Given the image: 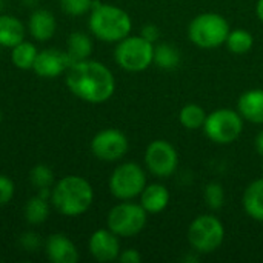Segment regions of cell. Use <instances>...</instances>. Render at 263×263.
<instances>
[{
  "mask_svg": "<svg viewBox=\"0 0 263 263\" xmlns=\"http://www.w3.org/2000/svg\"><path fill=\"white\" fill-rule=\"evenodd\" d=\"M66 86L79 99L88 103H103L116 91V79L111 69L96 60L74 62L66 69Z\"/></svg>",
  "mask_w": 263,
  "mask_h": 263,
  "instance_id": "1",
  "label": "cell"
},
{
  "mask_svg": "<svg viewBox=\"0 0 263 263\" xmlns=\"http://www.w3.org/2000/svg\"><path fill=\"white\" fill-rule=\"evenodd\" d=\"M94 200V191L88 180L80 176H65L51 190L54 208L66 217L85 214Z\"/></svg>",
  "mask_w": 263,
  "mask_h": 263,
  "instance_id": "2",
  "label": "cell"
},
{
  "mask_svg": "<svg viewBox=\"0 0 263 263\" xmlns=\"http://www.w3.org/2000/svg\"><path fill=\"white\" fill-rule=\"evenodd\" d=\"M133 28L131 17L126 11L109 3L94 2L89 15V29L102 42H120L129 35Z\"/></svg>",
  "mask_w": 263,
  "mask_h": 263,
  "instance_id": "3",
  "label": "cell"
},
{
  "mask_svg": "<svg viewBox=\"0 0 263 263\" xmlns=\"http://www.w3.org/2000/svg\"><path fill=\"white\" fill-rule=\"evenodd\" d=\"M230 31V25L223 15L217 12H203L191 20L188 26V37L196 46L213 49L227 42Z\"/></svg>",
  "mask_w": 263,
  "mask_h": 263,
  "instance_id": "4",
  "label": "cell"
},
{
  "mask_svg": "<svg viewBox=\"0 0 263 263\" xmlns=\"http://www.w3.org/2000/svg\"><path fill=\"white\" fill-rule=\"evenodd\" d=\"M114 59L125 71H145L154 62V43L148 42L142 35H126L117 42Z\"/></svg>",
  "mask_w": 263,
  "mask_h": 263,
  "instance_id": "5",
  "label": "cell"
},
{
  "mask_svg": "<svg viewBox=\"0 0 263 263\" xmlns=\"http://www.w3.org/2000/svg\"><path fill=\"white\" fill-rule=\"evenodd\" d=\"M225 239L223 223L211 214L196 217L188 228V242L191 248L202 254L214 253Z\"/></svg>",
  "mask_w": 263,
  "mask_h": 263,
  "instance_id": "6",
  "label": "cell"
},
{
  "mask_svg": "<svg viewBox=\"0 0 263 263\" xmlns=\"http://www.w3.org/2000/svg\"><path fill=\"white\" fill-rule=\"evenodd\" d=\"M206 137L219 145H230L239 139L243 131V117L239 111L220 108L206 116L203 125Z\"/></svg>",
  "mask_w": 263,
  "mask_h": 263,
  "instance_id": "7",
  "label": "cell"
},
{
  "mask_svg": "<svg viewBox=\"0 0 263 263\" xmlns=\"http://www.w3.org/2000/svg\"><path fill=\"white\" fill-rule=\"evenodd\" d=\"M146 216L148 213L140 203L125 200L111 208L106 217V225L119 237H133L145 228Z\"/></svg>",
  "mask_w": 263,
  "mask_h": 263,
  "instance_id": "8",
  "label": "cell"
},
{
  "mask_svg": "<svg viewBox=\"0 0 263 263\" xmlns=\"http://www.w3.org/2000/svg\"><path fill=\"white\" fill-rule=\"evenodd\" d=\"M146 186V174L140 165L126 162L119 165L109 177V191L119 200H131Z\"/></svg>",
  "mask_w": 263,
  "mask_h": 263,
  "instance_id": "9",
  "label": "cell"
},
{
  "mask_svg": "<svg viewBox=\"0 0 263 263\" xmlns=\"http://www.w3.org/2000/svg\"><path fill=\"white\" fill-rule=\"evenodd\" d=\"M179 156L176 148L166 140H154L145 151V165L151 174L159 179H166L177 170Z\"/></svg>",
  "mask_w": 263,
  "mask_h": 263,
  "instance_id": "10",
  "label": "cell"
},
{
  "mask_svg": "<svg viewBox=\"0 0 263 263\" xmlns=\"http://www.w3.org/2000/svg\"><path fill=\"white\" fill-rule=\"evenodd\" d=\"M129 143L126 136L114 128L103 129L94 136L91 140L92 154L105 162H116L128 153Z\"/></svg>",
  "mask_w": 263,
  "mask_h": 263,
  "instance_id": "11",
  "label": "cell"
},
{
  "mask_svg": "<svg viewBox=\"0 0 263 263\" xmlns=\"http://www.w3.org/2000/svg\"><path fill=\"white\" fill-rule=\"evenodd\" d=\"M72 65V60L69 59L66 51H60L55 48H48L43 51H39L32 71L43 79H54L60 74H63L69 66Z\"/></svg>",
  "mask_w": 263,
  "mask_h": 263,
  "instance_id": "12",
  "label": "cell"
},
{
  "mask_svg": "<svg viewBox=\"0 0 263 263\" xmlns=\"http://www.w3.org/2000/svg\"><path fill=\"white\" fill-rule=\"evenodd\" d=\"M89 253L97 262H112L119 259L120 242L119 236L108 230H97L89 237Z\"/></svg>",
  "mask_w": 263,
  "mask_h": 263,
  "instance_id": "13",
  "label": "cell"
},
{
  "mask_svg": "<svg viewBox=\"0 0 263 263\" xmlns=\"http://www.w3.org/2000/svg\"><path fill=\"white\" fill-rule=\"evenodd\" d=\"M46 257L52 263H77L79 251L77 247L65 234H51L45 243Z\"/></svg>",
  "mask_w": 263,
  "mask_h": 263,
  "instance_id": "14",
  "label": "cell"
},
{
  "mask_svg": "<svg viewBox=\"0 0 263 263\" xmlns=\"http://www.w3.org/2000/svg\"><path fill=\"white\" fill-rule=\"evenodd\" d=\"M28 29L32 39L39 42H46L52 39L57 29V20L54 14L48 9H35L28 22Z\"/></svg>",
  "mask_w": 263,
  "mask_h": 263,
  "instance_id": "15",
  "label": "cell"
},
{
  "mask_svg": "<svg viewBox=\"0 0 263 263\" xmlns=\"http://www.w3.org/2000/svg\"><path fill=\"white\" fill-rule=\"evenodd\" d=\"M237 109L240 116L253 123H263V89L245 91L237 100Z\"/></svg>",
  "mask_w": 263,
  "mask_h": 263,
  "instance_id": "16",
  "label": "cell"
},
{
  "mask_svg": "<svg viewBox=\"0 0 263 263\" xmlns=\"http://www.w3.org/2000/svg\"><path fill=\"white\" fill-rule=\"evenodd\" d=\"M170 203V193L160 183L146 185L140 194V205L145 208L148 214L162 213Z\"/></svg>",
  "mask_w": 263,
  "mask_h": 263,
  "instance_id": "17",
  "label": "cell"
},
{
  "mask_svg": "<svg viewBox=\"0 0 263 263\" xmlns=\"http://www.w3.org/2000/svg\"><path fill=\"white\" fill-rule=\"evenodd\" d=\"M25 25L14 15H0V46L14 48L25 40Z\"/></svg>",
  "mask_w": 263,
  "mask_h": 263,
  "instance_id": "18",
  "label": "cell"
},
{
  "mask_svg": "<svg viewBox=\"0 0 263 263\" xmlns=\"http://www.w3.org/2000/svg\"><path fill=\"white\" fill-rule=\"evenodd\" d=\"M243 210L251 219L263 222V177L250 183L245 190Z\"/></svg>",
  "mask_w": 263,
  "mask_h": 263,
  "instance_id": "19",
  "label": "cell"
},
{
  "mask_svg": "<svg viewBox=\"0 0 263 263\" xmlns=\"http://www.w3.org/2000/svg\"><path fill=\"white\" fill-rule=\"evenodd\" d=\"M66 52L72 60V63L86 60L92 54V42L83 32H72L66 42Z\"/></svg>",
  "mask_w": 263,
  "mask_h": 263,
  "instance_id": "20",
  "label": "cell"
},
{
  "mask_svg": "<svg viewBox=\"0 0 263 263\" xmlns=\"http://www.w3.org/2000/svg\"><path fill=\"white\" fill-rule=\"evenodd\" d=\"M37 54H39V49L35 48V45L23 40L12 48L11 60H12L15 68L26 71V69H32V65H34Z\"/></svg>",
  "mask_w": 263,
  "mask_h": 263,
  "instance_id": "21",
  "label": "cell"
},
{
  "mask_svg": "<svg viewBox=\"0 0 263 263\" xmlns=\"http://www.w3.org/2000/svg\"><path fill=\"white\" fill-rule=\"evenodd\" d=\"M49 216V206L48 199H45L40 194H35L31 197L25 206V219L31 225H40L43 223Z\"/></svg>",
  "mask_w": 263,
  "mask_h": 263,
  "instance_id": "22",
  "label": "cell"
},
{
  "mask_svg": "<svg viewBox=\"0 0 263 263\" xmlns=\"http://www.w3.org/2000/svg\"><path fill=\"white\" fill-rule=\"evenodd\" d=\"M206 112L202 106L196 105V103H188L185 105L182 109H180V114H179V120L180 123L186 128V129H199V128H203L205 125V120H206Z\"/></svg>",
  "mask_w": 263,
  "mask_h": 263,
  "instance_id": "23",
  "label": "cell"
},
{
  "mask_svg": "<svg viewBox=\"0 0 263 263\" xmlns=\"http://www.w3.org/2000/svg\"><path fill=\"white\" fill-rule=\"evenodd\" d=\"M227 46L231 52L234 54H247L251 48H253V43H254V37L251 32H248L247 29H233L230 31L228 37H227Z\"/></svg>",
  "mask_w": 263,
  "mask_h": 263,
  "instance_id": "24",
  "label": "cell"
},
{
  "mask_svg": "<svg viewBox=\"0 0 263 263\" xmlns=\"http://www.w3.org/2000/svg\"><path fill=\"white\" fill-rule=\"evenodd\" d=\"M154 63L162 69H174L180 63L179 51L170 43L154 46Z\"/></svg>",
  "mask_w": 263,
  "mask_h": 263,
  "instance_id": "25",
  "label": "cell"
},
{
  "mask_svg": "<svg viewBox=\"0 0 263 263\" xmlns=\"http://www.w3.org/2000/svg\"><path fill=\"white\" fill-rule=\"evenodd\" d=\"M29 182L37 191L51 190L54 183V173L46 165H35L29 173Z\"/></svg>",
  "mask_w": 263,
  "mask_h": 263,
  "instance_id": "26",
  "label": "cell"
},
{
  "mask_svg": "<svg viewBox=\"0 0 263 263\" xmlns=\"http://www.w3.org/2000/svg\"><path fill=\"white\" fill-rule=\"evenodd\" d=\"M203 197H205V202L206 205L211 208V210H219L222 208L223 205V200H225V191H223V186L217 182H211L205 186V191H203Z\"/></svg>",
  "mask_w": 263,
  "mask_h": 263,
  "instance_id": "27",
  "label": "cell"
},
{
  "mask_svg": "<svg viewBox=\"0 0 263 263\" xmlns=\"http://www.w3.org/2000/svg\"><path fill=\"white\" fill-rule=\"evenodd\" d=\"M96 0H60V8L65 14L79 17L86 12H91Z\"/></svg>",
  "mask_w": 263,
  "mask_h": 263,
  "instance_id": "28",
  "label": "cell"
},
{
  "mask_svg": "<svg viewBox=\"0 0 263 263\" xmlns=\"http://www.w3.org/2000/svg\"><path fill=\"white\" fill-rule=\"evenodd\" d=\"M14 191H15L14 182L8 176L0 174V206L11 202V199L14 197Z\"/></svg>",
  "mask_w": 263,
  "mask_h": 263,
  "instance_id": "29",
  "label": "cell"
},
{
  "mask_svg": "<svg viewBox=\"0 0 263 263\" xmlns=\"http://www.w3.org/2000/svg\"><path fill=\"white\" fill-rule=\"evenodd\" d=\"M20 243L25 250L28 251H34L40 247V236L35 233H25L20 237Z\"/></svg>",
  "mask_w": 263,
  "mask_h": 263,
  "instance_id": "30",
  "label": "cell"
},
{
  "mask_svg": "<svg viewBox=\"0 0 263 263\" xmlns=\"http://www.w3.org/2000/svg\"><path fill=\"white\" fill-rule=\"evenodd\" d=\"M119 262L122 263H139L142 260V256L137 250L134 248H129V250H125V251H120L119 254Z\"/></svg>",
  "mask_w": 263,
  "mask_h": 263,
  "instance_id": "31",
  "label": "cell"
},
{
  "mask_svg": "<svg viewBox=\"0 0 263 263\" xmlns=\"http://www.w3.org/2000/svg\"><path fill=\"white\" fill-rule=\"evenodd\" d=\"M140 35H142L143 39H146L148 42L154 43V42H157V40H159V37H160V31H159V28H157L156 25H145V26L142 28Z\"/></svg>",
  "mask_w": 263,
  "mask_h": 263,
  "instance_id": "32",
  "label": "cell"
},
{
  "mask_svg": "<svg viewBox=\"0 0 263 263\" xmlns=\"http://www.w3.org/2000/svg\"><path fill=\"white\" fill-rule=\"evenodd\" d=\"M256 149H257V153L263 157V129L257 134V137H256Z\"/></svg>",
  "mask_w": 263,
  "mask_h": 263,
  "instance_id": "33",
  "label": "cell"
},
{
  "mask_svg": "<svg viewBox=\"0 0 263 263\" xmlns=\"http://www.w3.org/2000/svg\"><path fill=\"white\" fill-rule=\"evenodd\" d=\"M256 14L259 17V20L263 23V0L257 2V5H256Z\"/></svg>",
  "mask_w": 263,
  "mask_h": 263,
  "instance_id": "34",
  "label": "cell"
},
{
  "mask_svg": "<svg viewBox=\"0 0 263 263\" xmlns=\"http://www.w3.org/2000/svg\"><path fill=\"white\" fill-rule=\"evenodd\" d=\"M0 122H2V111H0Z\"/></svg>",
  "mask_w": 263,
  "mask_h": 263,
  "instance_id": "35",
  "label": "cell"
},
{
  "mask_svg": "<svg viewBox=\"0 0 263 263\" xmlns=\"http://www.w3.org/2000/svg\"><path fill=\"white\" fill-rule=\"evenodd\" d=\"M262 171H263V163H262Z\"/></svg>",
  "mask_w": 263,
  "mask_h": 263,
  "instance_id": "36",
  "label": "cell"
},
{
  "mask_svg": "<svg viewBox=\"0 0 263 263\" xmlns=\"http://www.w3.org/2000/svg\"><path fill=\"white\" fill-rule=\"evenodd\" d=\"M0 8H2V6H0Z\"/></svg>",
  "mask_w": 263,
  "mask_h": 263,
  "instance_id": "37",
  "label": "cell"
}]
</instances>
